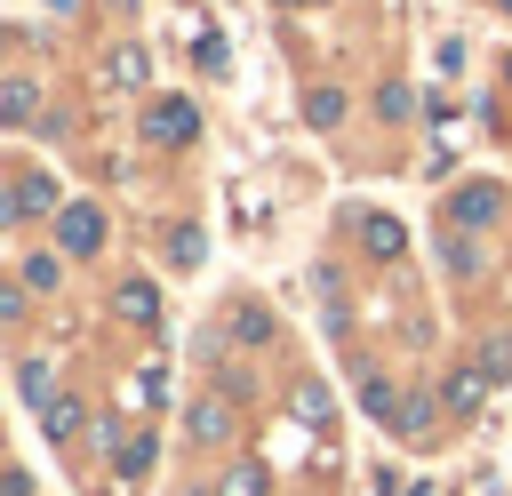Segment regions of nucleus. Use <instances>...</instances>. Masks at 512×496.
<instances>
[{
    "instance_id": "nucleus-8",
    "label": "nucleus",
    "mask_w": 512,
    "mask_h": 496,
    "mask_svg": "<svg viewBox=\"0 0 512 496\" xmlns=\"http://www.w3.org/2000/svg\"><path fill=\"white\" fill-rule=\"evenodd\" d=\"M480 392H488V368H464V376L448 384V408H480Z\"/></svg>"
},
{
    "instance_id": "nucleus-12",
    "label": "nucleus",
    "mask_w": 512,
    "mask_h": 496,
    "mask_svg": "<svg viewBox=\"0 0 512 496\" xmlns=\"http://www.w3.org/2000/svg\"><path fill=\"white\" fill-rule=\"evenodd\" d=\"M24 288H56V256H32L24 264Z\"/></svg>"
},
{
    "instance_id": "nucleus-9",
    "label": "nucleus",
    "mask_w": 512,
    "mask_h": 496,
    "mask_svg": "<svg viewBox=\"0 0 512 496\" xmlns=\"http://www.w3.org/2000/svg\"><path fill=\"white\" fill-rule=\"evenodd\" d=\"M456 216H464V224H488V216H496V192H488V184H472V192L456 200Z\"/></svg>"
},
{
    "instance_id": "nucleus-15",
    "label": "nucleus",
    "mask_w": 512,
    "mask_h": 496,
    "mask_svg": "<svg viewBox=\"0 0 512 496\" xmlns=\"http://www.w3.org/2000/svg\"><path fill=\"white\" fill-rule=\"evenodd\" d=\"M496 8H512V0H496Z\"/></svg>"
},
{
    "instance_id": "nucleus-3",
    "label": "nucleus",
    "mask_w": 512,
    "mask_h": 496,
    "mask_svg": "<svg viewBox=\"0 0 512 496\" xmlns=\"http://www.w3.org/2000/svg\"><path fill=\"white\" fill-rule=\"evenodd\" d=\"M184 424H192V440H232V408L224 400H192Z\"/></svg>"
},
{
    "instance_id": "nucleus-4",
    "label": "nucleus",
    "mask_w": 512,
    "mask_h": 496,
    "mask_svg": "<svg viewBox=\"0 0 512 496\" xmlns=\"http://www.w3.org/2000/svg\"><path fill=\"white\" fill-rule=\"evenodd\" d=\"M120 312H128L136 328H152V320H160V296H152V280H128V288H120Z\"/></svg>"
},
{
    "instance_id": "nucleus-14",
    "label": "nucleus",
    "mask_w": 512,
    "mask_h": 496,
    "mask_svg": "<svg viewBox=\"0 0 512 496\" xmlns=\"http://www.w3.org/2000/svg\"><path fill=\"white\" fill-rule=\"evenodd\" d=\"M504 80H512V56H504Z\"/></svg>"
},
{
    "instance_id": "nucleus-6",
    "label": "nucleus",
    "mask_w": 512,
    "mask_h": 496,
    "mask_svg": "<svg viewBox=\"0 0 512 496\" xmlns=\"http://www.w3.org/2000/svg\"><path fill=\"white\" fill-rule=\"evenodd\" d=\"M40 424H48V440H72V432H80V400H72V392H64V400H48V408H40Z\"/></svg>"
},
{
    "instance_id": "nucleus-7",
    "label": "nucleus",
    "mask_w": 512,
    "mask_h": 496,
    "mask_svg": "<svg viewBox=\"0 0 512 496\" xmlns=\"http://www.w3.org/2000/svg\"><path fill=\"white\" fill-rule=\"evenodd\" d=\"M208 496H264V472H256V464H232V472H224Z\"/></svg>"
},
{
    "instance_id": "nucleus-1",
    "label": "nucleus",
    "mask_w": 512,
    "mask_h": 496,
    "mask_svg": "<svg viewBox=\"0 0 512 496\" xmlns=\"http://www.w3.org/2000/svg\"><path fill=\"white\" fill-rule=\"evenodd\" d=\"M56 240H64V256H96L104 248V216L96 208H64L56 216Z\"/></svg>"
},
{
    "instance_id": "nucleus-13",
    "label": "nucleus",
    "mask_w": 512,
    "mask_h": 496,
    "mask_svg": "<svg viewBox=\"0 0 512 496\" xmlns=\"http://www.w3.org/2000/svg\"><path fill=\"white\" fill-rule=\"evenodd\" d=\"M504 368H512V336H496V344H488V376H504Z\"/></svg>"
},
{
    "instance_id": "nucleus-11",
    "label": "nucleus",
    "mask_w": 512,
    "mask_h": 496,
    "mask_svg": "<svg viewBox=\"0 0 512 496\" xmlns=\"http://www.w3.org/2000/svg\"><path fill=\"white\" fill-rule=\"evenodd\" d=\"M112 80H120V88H144V56L120 48V56H112Z\"/></svg>"
},
{
    "instance_id": "nucleus-5",
    "label": "nucleus",
    "mask_w": 512,
    "mask_h": 496,
    "mask_svg": "<svg viewBox=\"0 0 512 496\" xmlns=\"http://www.w3.org/2000/svg\"><path fill=\"white\" fill-rule=\"evenodd\" d=\"M48 208H56V184L48 176H24L16 184V216H48Z\"/></svg>"
},
{
    "instance_id": "nucleus-10",
    "label": "nucleus",
    "mask_w": 512,
    "mask_h": 496,
    "mask_svg": "<svg viewBox=\"0 0 512 496\" xmlns=\"http://www.w3.org/2000/svg\"><path fill=\"white\" fill-rule=\"evenodd\" d=\"M360 232H368V248H376V256H392V248H400V224H392V216H368Z\"/></svg>"
},
{
    "instance_id": "nucleus-2",
    "label": "nucleus",
    "mask_w": 512,
    "mask_h": 496,
    "mask_svg": "<svg viewBox=\"0 0 512 496\" xmlns=\"http://www.w3.org/2000/svg\"><path fill=\"white\" fill-rule=\"evenodd\" d=\"M192 128H200V120H192V104H184V96H168V104H152V120H144V136H152V144H184Z\"/></svg>"
}]
</instances>
